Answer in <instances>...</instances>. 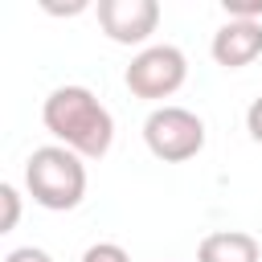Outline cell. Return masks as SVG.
Wrapping results in <instances>:
<instances>
[{
	"mask_svg": "<svg viewBox=\"0 0 262 262\" xmlns=\"http://www.w3.org/2000/svg\"><path fill=\"white\" fill-rule=\"evenodd\" d=\"M41 123L61 147L78 151L82 160H102L115 143V119L86 86H57L41 106Z\"/></svg>",
	"mask_w": 262,
	"mask_h": 262,
	"instance_id": "6da1fadb",
	"label": "cell"
},
{
	"mask_svg": "<svg viewBox=\"0 0 262 262\" xmlns=\"http://www.w3.org/2000/svg\"><path fill=\"white\" fill-rule=\"evenodd\" d=\"M25 188L49 213L78 209L86 196V164L78 151L61 147V143H45L25 160Z\"/></svg>",
	"mask_w": 262,
	"mask_h": 262,
	"instance_id": "7a4b0ae2",
	"label": "cell"
},
{
	"mask_svg": "<svg viewBox=\"0 0 262 262\" xmlns=\"http://www.w3.org/2000/svg\"><path fill=\"white\" fill-rule=\"evenodd\" d=\"M143 143L164 164H184L205 147V119L188 106H156L143 119Z\"/></svg>",
	"mask_w": 262,
	"mask_h": 262,
	"instance_id": "3957f363",
	"label": "cell"
},
{
	"mask_svg": "<svg viewBox=\"0 0 262 262\" xmlns=\"http://www.w3.org/2000/svg\"><path fill=\"white\" fill-rule=\"evenodd\" d=\"M188 78V57L176 49V45H147L131 57L123 82L135 98L143 102H160V98H172Z\"/></svg>",
	"mask_w": 262,
	"mask_h": 262,
	"instance_id": "277c9868",
	"label": "cell"
},
{
	"mask_svg": "<svg viewBox=\"0 0 262 262\" xmlns=\"http://www.w3.org/2000/svg\"><path fill=\"white\" fill-rule=\"evenodd\" d=\"M94 12H98L102 33L115 45H143L160 29V4L156 0H98Z\"/></svg>",
	"mask_w": 262,
	"mask_h": 262,
	"instance_id": "5b68a950",
	"label": "cell"
},
{
	"mask_svg": "<svg viewBox=\"0 0 262 262\" xmlns=\"http://www.w3.org/2000/svg\"><path fill=\"white\" fill-rule=\"evenodd\" d=\"M213 61L221 70H242L250 66L254 57H262V20H225L217 33H213V45H209Z\"/></svg>",
	"mask_w": 262,
	"mask_h": 262,
	"instance_id": "8992f818",
	"label": "cell"
},
{
	"mask_svg": "<svg viewBox=\"0 0 262 262\" xmlns=\"http://www.w3.org/2000/svg\"><path fill=\"white\" fill-rule=\"evenodd\" d=\"M196 262H262V246L246 229H217L201 237Z\"/></svg>",
	"mask_w": 262,
	"mask_h": 262,
	"instance_id": "52a82bcc",
	"label": "cell"
},
{
	"mask_svg": "<svg viewBox=\"0 0 262 262\" xmlns=\"http://www.w3.org/2000/svg\"><path fill=\"white\" fill-rule=\"evenodd\" d=\"M82 262H131V254L119 242H94V246H86Z\"/></svg>",
	"mask_w": 262,
	"mask_h": 262,
	"instance_id": "ba28073f",
	"label": "cell"
},
{
	"mask_svg": "<svg viewBox=\"0 0 262 262\" xmlns=\"http://www.w3.org/2000/svg\"><path fill=\"white\" fill-rule=\"evenodd\" d=\"M0 201H4V221H0V233H8V229H16V221H20V192H16L12 184H0Z\"/></svg>",
	"mask_w": 262,
	"mask_h": 262,
	"instance_id": "9c48e42d",
	"label": "cell"
},
{
	"mask_svg": "<svg viewBox=\"0 0 262 262\" xmlns=\"http://www.w3.org/2000/svg\"><path fill=\"white\" fill-rule=\"evenodd\" d=\"M229 20H262V0H221Z\"/></svg>",
	"mask_w": 262,
	"mask_h": 262,
	"instance_id": "30bf717a",
	"label": "cell"
},
{
	"mask_svg": "<svg viewBox=\"0 0 262 262\" xmlns=\"http://www.w3.org/2000/svg\"><path fill=\"white\" fill-rule=\"evenodd\" d=\"M4 262H53L41 246H16V250H8L4 254Z\"/></svg>",
	"mask_w": 262,
	"mask_h": 262,
	"instance_id": "8fae6325",
	"label": "cell"
},
{
	"mask_svg": "<svg viewBox=\"0 0 262 262\" xmlns=\"http://www.w3.org/2000/svg\"><path fill=\"white\" fill-rule=\"evenodd\" d=\"M246 131H250V139L254 143H262V94L250 102V111H246Z\"/></svg>",
	"mask_w": 262,
	"mask_h": 262,
	"instance_id": "7c38bea8",
	"label": "cell"
}]
</instances>
